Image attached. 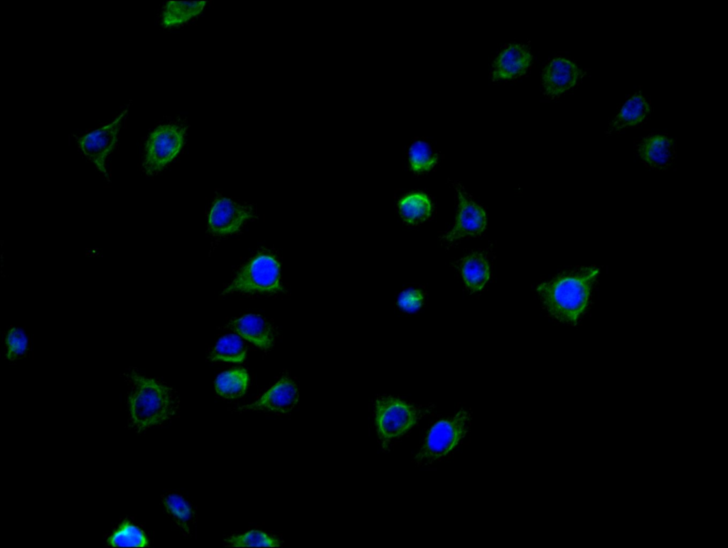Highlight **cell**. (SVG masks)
Wrapping results in <instances>:
<instances>
[{"mask_svg": "<svg viewBox=\"0 0 728 548\" xmlns=\"http://www.w3.org/2000/svg\"><path fill=\"white\" fill-rule=\"evenodd\" d=\"M411 168L416 172L430 170L437 162L438 154L425 141L416 139L407 151Z\"/></svg>", "mask_w": 728, "mask_h": 548, "instance_id": "21", "label": "cell"}, {"mask_svg": "<svg viewBox=\"0 0 728 548\" xmlns=\"http://www.w3.org/2000/svg\"><path fill=\"white\" fill-rule=\"evenodd\" d=\"M580 75L581 70L574 63L564 58H556L545 67L542 79L545 92L556 96L573 87Z\"/></svg>", "mask_w": 728, "mask_h": 548, "instance_id": "11", "label": "cell"}, {"mask_svg": "<svg viewBox=\"0 0 728 548\" xmlns=\"http://www.w3.org/2000/svg\"><path fill=\"white\" fill-rule=\"evenodd\" d=\"M651 107L645 97L638 92L634 94L623 106L614 119L611 129L616 131L635 126L644 120L649 114Z\"/></svg>", "mask_w": 728, "mask_h": 548, "instance_id": "16", "label": "cell"}, {"mask_svg": "<svg viewBox=\"0 0 728 548\" xmlns=\"http://www.w3.org/2000/svg\"><path fill=\"white\" fill-rule=\"evenodd\" d=\"M638 153L650 167L663 169L670 166L675 158L674 143L665 135H651L639 143Z\"/></svg>", "mask_w": 728, "mask_h": 548, "instance_id": "14", "label": "cell"}, {"mask_svg": "<svg viewBox=\"0 0 728 548\" xmlns=\"http://www.w3.org/2000/svg\"><path fill=\"white\" fill-rule=\"evenodd\" d=\"M127 112V109L111 123L82 136L77 141L79 148L83 154L107 180L109 176L106 160L114 147L122 119Z\"/></svg>", "mask_w": 728, "mask_h": 548, "instance_id": "7", "label": "cell"}, {"mask_svg": "<svg viewBox=\"0 0 728 548\" xmlns=\"http://www.w3.org/2000/svg\"><path fill=\"white\" fill-rule=\"evenodd\" d=\"M599 274L596 267H579L540 284L537 291L552 316L561 322L575 324L589 305Z\"/></svg>", "mask_w": 728, "mask_h": 548, "instance_id": "1", "label": "cell"}, {"mask_svg": "<svg viewBox=\"0 0 728 548\" xmlns=\"http://www.w3.org/2000/svg\"><path fill=\"white\" fill-rule=\"evenodd\" d=\"M532 56L522 44L513 43L502 50L493 63L495 80H511L523 75L531 65Z\"/></svg>", "mask_w": 728, "mask_h": 548, "instance_id": "12", "label": "cell"}, {"mask_svg": "<svg viewBox=\"0 0 728 548\" xmlns=\"http://www.w3.org/2000/svg\"><path fill=\"white\" fill-rule=\"evenodd\" d=\"M129 386L127 403L130 422L137 429H145L173 417L179 402L172 389L134 370L127 375Z\"/></svg>", "mask_w": 728, "mask_h": 548, "instance_id": "2", "label": "cell"}, {"mask_svg": "<svg viewBox=\"0 0 728 548\" xmlns=\"http://www.w3.org/2000/svg\"><path fill=\"white\" fill-rule=\"evenodd\" d=\"M226 543L233 547H279L281 541L259 530H251L244 534L232 536L225 539Z\"/></svg>", "mask_w": 728, "mask_h": 548, "instance_id": "25", "label": "cell"}, {"mask_svg": "<svg viewBox=\"0 0 728 548\" xmlns=\"http://www.w3.org/2000/svg\"><path fill=\"white\" fill-rule=\"evenodd\" d=\"M255 216L252 208L227 198H218L208 215V230L215 236L230 235Z\"/></svg>", "mask_w": 728, "mask_h": 548, "instance_id": "8", "label": "cell"}, {"mask_svg": "<svg viewBox=\"0 0 728 548\" xmlns=\"http://www.w3.org/2000/svg\"><path fill=\"white\" fill-rule=\"evenodd\" d=\"M227 327L262 350H267L273 345V328L260 315H245L232 320Z\"/></svg>", "mask_w": 728, "mask_h": 548, "instance_id": "13", "label": "cell"}, {"mask_svg": "<svg viewBox=\"0 0 728 548\" xmlns=\"http://www.w3.org/2000/svg\"><path fill=\"white\" fill-rule=\"evenodd\" d=\"M186 128L178 124L158 126L149 134L145 146L143 163L147 175L161 171L180 153L185 140Z\"/></svg>", "mask_w": 728, "mask_h": 548, "instance_id": "5", "label": "cell"}, {"mask_svg": "<svg viewBox=\"0 0 728 548\" xmlns=\"http://www.w3.org/2000/svg\"><path fill=\"white\" fill-rule=\"evenodd\" d=\"M163 503L169 515L186 532H189L195 512L188 502L181 495L171 493L164 497Z\"/></svg>", "mask_w": 728, "mask_h": 548, "instance_id": "22", "label": "cell"}, {"mask_svg": "<svg viewBox=\"0 0 728 548\" xmlns=\"http://www.w3.org/2000/svg\"><path fill=\"white\" fill-rule=\"evenodd\" d=\"M421 417V411L392 397H382L375 402V421L380 439L387 442L412 427Z\"/></svg>", "mask_w": 728, "mask_h": 548, "instance_id": "6", "label": "cell"}, {"mask_svg": "<svg viewBox=\"0 0 728 548\" xmlns=\"http://www.w3.org/2000/svg\"><path fill=\"white\" fill-rule=\"evenodd\" d=\"M399 209L406 222L416 224L424 221L430 215L432 203L425 194L413 193L400 200Z\"/></svg>", "mask_w": 728, "mask_h": 548, "instance_id": "19", "label": "cell"}, {"mask_svg": "<svg viewBox=\"0 0 728 548\" xmlns=\"http://www.w3.org/2000/svg\"><path fill=\"white\" fill-rule=\"evenodd\" d=\"M248 382L249 377L245 370L232 369L223 372L217 377L215 388L217 393L225 398H237L245 393Z\"/></svg>", "mask_w": 728, "mask_h": 548, "instance_id": "18", "label": "cell"}, {"mask_svg": "<svg viewBox=\"0 0 728 548\" xmlns=\"http://www.w3.org/2000/svg\"><path fill=\"white\" fill-rule=\"evenodd\" d=\"M298 399L297 385L291 378L284 377L257 401L242 406L239 410H263L285 414L292 410Z\"/></svg>", "mask_w": 728, "mask_h": 548, "instance_id": "10", "label": "cell"}, {"mask_svg": "<svg viewBox=\"0 0 728 548\" xmlns=\"http://www.w3.org/2000/svg\"><path fill=\"white\" fill-rule=\"evenodd\" d=\"M280 291H283L280 264L272 254L261 252L239 271L222 295L233 292L255 294Z\"/></svg>", "mask_w": 728, "mask_h": 548, "instance_id": "3", "label": "cell"}, {"mask_svg": "<svg viewBox=\"0 0 728 548\" xmlns=\"http://www.w3.org/2000/svg\"><path fill=\"white\" fill-rule=\"evenodd\" d=\"M247 346L240 336L230 334L222 337L210 355L213 361L241 362L246 356Z\"/></svg>", "mask_w": 728, "mask_h": 548, "instance_id": "20", "label": "cell"}, {"mask_svg": "<svg viewBox=\"0 0 728 548\" xmlns=\"http://www.w3.org/2000/svg\"><path fill=\"white\" fill-rule=\"evenodd\" d=\"M107 542L112 547H145L148 540L140 528L129 521H124Z\"/></svg>", "mask_w": 728, "mask_h": 548, "instance_id": "23", "label": "cell"}, {"mask_svg": "<svg viewBox=\"0 0 728 548\" xmlns=\"http://www.w3.org/2000/svg\"><path fill=\"white\" fill-rule=\"evenodd\" d=\"M205 4V1H169L163 11V25L166 27L181 25L200 14Z\"/></svg>", "mask_w": 728, "mask_h": 548, "instance_id": "17", "label": "cell"}, {"mask_svg": "<svg viewBox=\"0 0 728 548\" xmlns=\"http://www.w3.org/2000/svg\"><path fill=\"white\" fill-rule=\"evenodd\" d=\"M459 195V210L453 228L442 237L453 242L466 236H476L485 229L486 213L483 209L469 198L462 186H456Z\"/></svg>", "mask_w": 728, "mask_h": 548, "instance_id": "9", "label": "cell"}, {"mask_svg": "<svg viewBox=\"0 0 728 548\" xmlns=\"http://www.w3.org/2000/svg\"><path fill=\"white\" fill-rule=\"evenodd\" d=\"M5 355L8 360H16L25 356L29 348V339L26 331L21 327L12 326L6 334Z\"/></svg>", "mask_w": 728, "mask_h": 548, "instance_id": "24", "label": "cell"}, {"mask_svg": "<svg viewBox=\"0 0 728 548\" xmlns=\"http://www.w3.org/2000/svg\"><path fill=\"white\" fill-rule=\"evenodd\" d=\"M470 414L461 409L453 417L437 421L430 429L416 460L428 463L451 452L466 434Z\"/></svg>", "mask_w": 728, "mask_h": 548, "instance_id": "4", "label": "cell"}, {"mask_svg": "<svg viewBox=\"0 0 728 548\" xmlns=\"http://www.w3.org/2000/svg\"><path fill=\"white\" fill-rule=\"evenodd\" d=\"M424 302L422 292L418 289H410L402 292L398 298V305L405 311L414 312L419 310Z\"/></svg>", "mask_w": 728, "mask_h": 548, "instance_id": "26", "label": "cell"}, {"mask_svg": "<svg viewBox=\"0 0 728 548\" xmlns=\"http://www.w3.org/2000/svg\"><path fill=\"white\" fill-rule=\"evenodd\" d=\"M460 270L466 287L472 292L481 290L490 276L488 261L482 253L478 252L461 259Z\"/></svg>", "mask_w": 728, "mask_h": 548, "instance_id": "15", "label": "cell"}]
</instances>
